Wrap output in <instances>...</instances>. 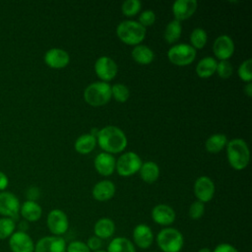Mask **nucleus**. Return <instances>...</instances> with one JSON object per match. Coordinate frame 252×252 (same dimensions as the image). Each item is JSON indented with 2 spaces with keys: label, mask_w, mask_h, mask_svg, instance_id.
<instances>
[{
  "label": "nucleus",
  "mask_w": 252,
  "mask_h": 252,
  "mask_svg": "<svg viewBox=\"0 0 252 252\" xmlns=\"http://www.w3.org/2000/svg\"><path fill=\"white\" fill-rule=\"evenodd\" d=\"M216 73L220 79H228L233 73V67L228 60H220L217 64Z\"/></svg>",
  "instance_id": "obj_35"
},
{
  "label": "nucleus",
  "mask_w": 252,
  "mask_h": 252,
  "mask_svg": "<svg viewBox=\"0 0 252 252\" xmlns=\"http://www.w3.org/2000/svg\"><path fill=\"white\" fill-rule=\"evenodd\" d=\"M9 247L12 252H33L32 238L24 230L15 231L9 237Z\"/></svg>",
  "instance_id": "obj_14"
},
{
  "label": "nucleus",
  "mask_w": 252,
  "mask_h": 252,
  "mask_svg": "<svg viewBox=\"0 0 252 252\" xmlns=\"http://www.w3.org/2000/svg\"><path fill=\"white\" fill-rule=\"evenodd\" d=\"M44 62L50 68L62 69L69 64L70 55L66 50L62 48L53 47L45 52Z\"/></svg>",
  "instance_id": "obj_16"
},
{
  "label": "nucleus",
  "mask_w": 252,
  "mask_h": 252,
  "mask_svg": "<svg viewBox=\"0 0 252 252\" xmlns=\"http://www.w3.org/2000/svg\"><path fill=\"white\" fill-rule=\"evenodd\" d=\"M131 56L134 61L140 65H148L155 59V53L153 49L145 44L135 45L131 51Z\"/></svg>",
  "instance_id": "obj_23"
},
{
  "label": "nucleus",
  "mask_w": 252,
  "mask_h": 252,
  "mask_svg": "<svg viewBox=\"0 0 252 252\" xmlns=\"http://www.w3.org/2000/svg\"><path fill=\"white\" fill-rule=\"evenodd\" d=\"M142 7L139 0H126L121 5V12L126 17H133L137 15Z\"/></svg>",
  "instance_id": "obj_33"
},
{
  "label": "nucleus",
  "mask_w": 252,
  "mask_h": 252,
  "mask_svg": "<svg viewBox=\"0 0 252 252\" xmlns=\"http://www.w3.org/2000/svg\"><path fill=\"white\" fill-rule=\"evenodd\" d=\"M147 30L138 21L125 20L116 27L118 38L128 45H138L144 40Z\"/></svg>",
  "instance_id": "obj_3"
},
{
  "label": "nucleus",
  "mask_w": 252,
  "mask_h": 252,
  "mask_svg": "<svg viewBox=\"0 0 252 252\" xmlns=\"http://www.w3.org/2000/svg\"><path fill=\"white\" fill-rule=\"evenodd\" d=\"M142 163V159L138 154L134 152H126L116 160L115 170L120 176L129 177L139 172Z\"/></svg>",
  "instance_id": "obj_7"
},
{
  "label": "nucleus",
  "mask_w": 252,
  "mask_h": 252,
  "mask_svg": "<svg viewBox=\"0 0 252 252\" xmlns=\"http://www.w3.org/2000/svg\"><path fill=\"white\" fill-rule=\"evenodd\" d=\"M66 241L62 236L47 235L37 240L33 252H66Z\"/></svg>",
  "instance_id": "obj_11"
},
{
  "label": "nucleus",
  "mask_w": 252,
  "mask_h": 252,
  "mask_svg": "<svg viewBox=\"0 0 252 252\" xmlns=\"http://www.w3.org/2000/svg\"><path fill=\"white\" fill-rule=\"evenodd\" d=\"M115 232V223L109 218H101L97 220L94 225V235L100 239L110 238Z\"/></svg>",
  "instance_id": "obj_21"
},
{
  "label": "nucleus",
  "mask_w": 252,
  "mask_h": 252,
  "mask_svg": "<svg viewBox=\"0 0 252 252\" xmlns=\"http://www.w3.org/2000/svg\"><path fill=\"white\" fill-rule=\"evenodd\" d=\"M94 72L102 82L108 83L116 77L118 66L112 58L102 55L94 63Z\"/></svg>",
  "instance_id": "obj_9"
},
{
  "label": "nucleus",
  "mask_w": 252,
  "mask_h": 252,
  "mask_svg": "<svg viewBox=\"0 0 252 252\" xmlns=\"http://www.w3.org/2000/svg\"><path fill=\"white\" fill-rule=\"evenodd\" d=\"M251 66H252V59L248 58L244 60L238 67L237 69V74L238 77L240 78L241 81L246 82V83H251L252 82V71H251Z\"/></svg>",
  "instance_id": "obj_34"
},
{
  "label": "nucleus",
  "mask_w": 252,
  "mask_h": 252,
  "mask_svg": "<svg viewBox=\"0 0 252 252\" xmlns=\"http://www.w3.org/2000/svg\"><path fill=\"white\" fill-rule=\"evenodd\" d=\"M152 252H156V251H152Z\"/></svg>",
  "instance_id": "obj_46"
},
{
  "label": "nucleus",
  "mask_w": 252,
  "mask_h": 252,
  "mask_svg": "<svg viewBox=\"0 0 252 252\" xmlns=\"http://www.w3.org/2000/svg\"><path fill=\"white\" fill-rule=\"evenodd\" d=\"M234 41L227 34H220L214 40L213 52L218 59L228 60L234 53Z\"/></svg>",
  "instance_id": "obj_13"
},
{
  "label": "nucleus",
  "mask_w": 252,
  "mask_h": 252,
  "mask_svg": "<svg viewBox=\"0 0 252 252\" xmlns=\"http://www.w3.org/2000/svg\"><path fill=\"white\" fill-rule=\"evenodd\" d=\"M198 252H213V250H211L209 247H202L198 250Z\"/></svg>",
  "instance_id": "obj_44"
},
{
  "label": "nucleus",
  "mask_w": 252,
  "mask_h": 252,
  "mask_svg": "<svg viewBox=\"0 0 252 252\" xmlns=\"http://www.w3.org/2000/svg\"><path fill=\"white\" fill-rule=\"evenodd\" d=\"M28 195H29L31 201H34V199H36L37 196H38V190H37V188H31V189L29 190Z\"/></svg>",
  "instance_id": "obj_42"
},
{
  "label": "nucleus",
  "mask_w": 252,
  "mask_h": 252,
  "mask_svg": "<svg viewBox=\"0 0 252 252\" xmlns=\"http://www.w3.org/2000/svg\"><path fill=\"white\" fill-rule=\"evenodd\" d=\"M86 244L89 247V249L91 250V252L102 249V239L98 238L95 235H93V236L89 237V239L87 240Z\"/></svg>",
  "instance_id": "obj_39"
},
{
  "label": "nucleus",
  "mask_w": 252,
  "mask_h": 252,
  "mask_svg": "<svg viewBox=\"0 0 252 252\" xmlns=\"http://www.w3.org/2000/svg\"><path fill=\"white\" fill-rule=\"evenodd\" d=\"M205 213V204L196 200L194 201L188 210V215L190 217V219L192 220H199L203 217Z\"/></svg>",
  "instance_id": "obj_36"
},
{
  "label": "nucleus",
  "mask_w": 252,
  "mask_h": 252,
  "mask_svg": "<svg viewBox=\"0 0 252 252\" xmlns=\"http://www.w3.org/2000/svg\"><path fill=\"white\" fill-rule=\"evenodd\" d=\"M198 3L196 0H176L172 4L174 20L179 22L189 19L196 12Z\"/></svg>",
  "instance_id": "obj_18"
},
{
  "label": "nucleus",
  "mask_w": 252,
  "mask_h": 252,
  "mask_svg": "<svg viewBox=\"0 0 252 252\" xmlns=\"http://www.w3.org/2000/svg\"><path fill=\"white\" fill-rule=\"evenodd\" d=\"M95 138L100 149L111 155L123 152L128 144L125 133L114 125H107L99 129Z\"/></svg>",
  "instance_id": "obj_1"
},
{
  "label": "nucleus",
  "mask_w": 252,
  "mask_h": 252,
  "mask_svg": "<svg viewBox=\"0 0 252 252\" xmlns=\"http://www.w3.org/2000/svg\"><path fill=\"white\" fill-rule=\"evenodd\" d=\"M228 163L235 170H242L247 167L250 161V151L247 143L241 138H234L227 141L225 146Z\"/></svg>",
  "instance_id": "obj_2"
},
{
  "label": "nucleus",
  "mask_w": 252,
  "mask_h": 252,
  "mask_svg": "<svg viewBox=\"0 0 252 252\" xmlns=\"http://www.w3.org/2000/svg\"><path fill=\"white\" fill-rule=\"evenodd\" d=\"M116 159L113 155L101 152L96 155L94 160L95 170L102 176H109L115 170Z\"/></svg>",
  "instance_id": "obj_19"
},
{
  "label": "nucleus",
  "mask_w": 252,
  "mask_h": 252,
  "mask_svg": "<svg viewBox=\"0 0 252 252\" xmlns=\"http://www.w3.org/2000/svg\"><path fill=\"white\" fill-rule=\"evenodd\" d=\"M16 228V223L13 219L10 218H1L0 219V239L9 238Z\"/></svg>",
  "instance_id": "obj_32"
},
{
  "label": "nucleus",
  "mask_w": 252,
  "mask_h": 252,
  "mask_svg": "<svg viewBox=\"0 0 252 252\" xmlns=\"http://www.w3.org/2000/svg\"><path fill=\"white\" fill-rule=\"evenodd\" d=\"M20 201L15 194L0 192V215L14 220L20 213Z\"/></svg>",
  "instance_id": "obj_12"
},
{
  "label": "nucleus",
  "mask_w": 252,
  "mask_h": 252,
  "mask_svg": "<svg viewBox=\"0 0 252 252\" xmlns=\"http://www.w3.org/2000/svg\"><path fill=\"white\" fill-rule=\"evenodd\" d=\"M197 50L188 43H178L172 45L167 50L168 60L176 66H187L196 58Z\"/></svg>",
  "instance_id": "obj_6"
},
{
  "label": "nucleus",
  "mask_w": 252,
  "mask_h": 252,
  "mask_svg": "<svg viewBox=\"0 0 252 252\" xmlns=\"http://www.w3.org/2000/svg\"><path fill=\"white\" fill-rule=\"evenodd\" d=\"M156 14L153 10H150V9H147V10H144L140 16H139V20L138 22L144 27V28H147V27H151L155 24L156 22Z\"/></svg>",
  "instance_id": "obj_37"
},
{
  "label": "nucleus",
  "mask_w": 252,
  "mask_h": 252,
  "mask_svg": "<svg viewBox=\"0 0 252 252\" xmlns=\"http://www.w3.org/2000/svg\"><path fill=\"white\" fill-rule=\"evenodd\" d=\"M181 32H182L181 22L177 20H171L164 29L163 38L167 43H174L180 38Z\"/></svg>",
  "instance_id": "obj_29"
},
{
  "label": "nucleus",
  "mask_w": 252,
  "mask_h": 252,
  "mask_svg": "<svg viewBox=\"0 0 252 252\" xmlns=\"http://www.w3.org/2000/svg\"><path fill=\"white\" fill-rule=\"evenodd\" d=\"M20 213L27 221L33 222L41 218L42 209L35 201L28 200L21 205Z\"/></svg>",
  "instance_id": "obj_22"
},
{
  "label": "nucleus",
  "mask_w": 252,
  "mask_h": 252,
  "mask_svg": "<svg viewBox=\"0 0 252 252\" xmlns=\"http://www.w3.org/2000/svg\"><path fill=\"white\" fill-rule=\"evenodd\" d=\"M111 86L102 81L90 84L84 90V100L92 106H102L111 99Z\"/></svg>",
  "instance_id": "obj_4"
},
{
  "label": "nucleus",
  "mask_w": 252,
  "mask_h": 252,
  "mask_svg": "<svg viewBox=\"0 0 252 252\" xmlns=\"http://www.w3.org/2000/svg\"><path fill=\"white\" fill-rule=\"evenodd\" d=\"M66 252H91L86 242L81 240H74L67 244Z\"/></svg>",
  "instance_id": "obj_38"
},
{
  "label": "nucleus",
  "mask_w": 252,
  "mask_h": 252,
  "mask_svg": "<svg viewBox=\"0 0 252 252\" xmlns=\"http://www.w3.org/2000/svg\"><path fill=\"white\" fill-rule=\"evenodd\" d=\"M7 186H8V177L4 172L0 171V191L6 189Z\"/></svg>",
  "instance_id": "obj_41"
},
{
  "label": "nucleus",
  "mask_w": 252,
  "mask_h": 252,
  "mask_svg": "<svg viewBox=\"0 0 252 252\" xmlns=\"http://www.w3.org/2000/svg\"><path fill=\"white\" fill-rule=\"evenodd\" d=\"M156 240L161 252H180L184 245V237L181 231L171 226L160 229Z\"/></svg>",
  "instance_id": "obj_5"
},
{
  "label": "nucleus",
  "mask_w": 252,
  "mask_h": 252,
  "mask_svg": "<svg viewBox=\"0 0 252 252\" xmlns=\"http://www.w3.org/2000/svg\"><path fill=\"white\" fill-rule=\"evenodd\" d=\"M133 243L141 249H148L154 242V232L146 223L137 224L132 232Z\"/></svg>",
  "instance_id": "obj_15"
},
{
  "label": "nucleus",
  "mask_w": 252,
  "mask_h": 252,
  "mask_svg": "<svg viewBox=\"0 0 252 252\" xmlns=\"http://www.w3.org/2000/svg\"><path fill=\"white\" fill-rule=\"evenodd\" d=\"M244 93L248 97H251L252 95V83H247L244 87Z\"/></svg>",
  "instance_id": "obj_43"
},
{
  "label": "nucleus",
  "mask_w": 252,
  "mask_h": 252,
  "mask_svg": "<svg viewBox=\"0 0 252 252\" xmlns=\"http://www.w3.org/2000/svg\"><path fill=\"white\" fill-rule=\"evenodd\" d=\"M94 252H106V250H103V249H99V250H96V251H94Z\"/></svg>",
  "instance_id": "obj_45"
},
{
  "label": "nucleus",
  "mask_w": 252,
  "mask_h": 252,
  "mask_svg": "<svg viewBox=\"0 0 252 252\" xmlns=\"http://www.w3.org/2000/svg\"><path fill=\"white\" fill-rule=\"evenodd\" d=\"M111 97L118 102H125L130 96V91L128 87L122 83H116L111 86Z\"/></svg>",
  "instance_id": "obj_31"
},
{
  "label": "nucleus",
  "mask_w": 252,
  "mask_h": 252,
  "mask_svg": "<svg viewBox=\"0 0 252 252\" xmlns=\"http://www.w3.org/2000/svg\"><path fill=\"white\" fill-rule=\"evenodd\" d=\"M208 40L207 32L202 28H195L190 33V45L197 49H202Z\"/></svg>",
  "instance_id": "obj_30"
},
{
  "label": "nucleus",
  "mask_w": 252,
  "mask_h": 252,
  "mask_svg": "<svg viewBox=\"0 0 252 252\" xmlns=\"http://www.w3.org/2000/svg\"><path fill=\"white\" fill-rule=\"evenodd\" d=\"M139 173L143 181L146 183H154L159 176V167L155 161L148 160L142 163Z\"/></svg>",
  "instance_id": "obj_26"
},
{
  "label": "nucleus",
  "mask_w": 252,
  "mask_h": 252,
  "mask_svg": "<svg viewBox=\"0 0 252 252\" xmlns=\"http://www.w3.org/2000/svg\"><path fill=\"white\" fill-rule=\"evenodd\" d=\"M115 185L110 180H100L94 184L92 189V195L94 200L98 202H105L110 200L115 194Z\"/></svg>",
  "instance_id": "obj_20"
},
{
  "label": "nucleus",
  "mask_w": 252,
  "mask_h": 252,
  "mask_svg": "<svg viewBox=\"0 0 252 252\" xmlns=\"http://www.w3.org/2000/svg\"><path fill=\"white\" fill-rule=\"evenodd\" d=\"M152 219L153 220L161 225V226H169L175 220L176 214L175 211L166 204H158L156 205L152 210Z\"/></svg>",
  "instance_id": "obj_17"
},
{
  "label": "nucleus",
  "mask_w": 252,
  "mask_h": 252,
  "mask_svg": "<svg viewBox=\"0 0 252 252\" xmlns=\"http://www.w3.org/2000/svg\"><path fill=\"white\" fill-rule=\"evenodd\" d=\"M194 195L198 201L202 203L210 202L215 195V183L209 176H200L198 177L193 186Z\"/></svg>",
  "instance_id": "obj_10"
},
{
  "label": "nucleus",
  "mask_w": 252,
  "mask_h": 252,
  "mask_svg": "<svg viewBox=\"0 0 252 252\" xmlns=\"http://www.w3.org/2000/svg\"><path fill=\"white\" fill-rule=\"evenodd\" d=\"M106 252H136V248L129 238L117 236L110 240Z\"/></svg>",
  "instance_id": "obj_27"
},
{
  "label": "nucleus",
  "mask_w": 252,
  "mask_h": 252,
  "mask_svg": "<svg viewBox=\"0 0 252 252\" xmlns=\"http://www.w3.org/2000/svg\"><path fill=\"white\" fill-rule=\"evenodd\" d=\"M96 145V138L90 133L79 136L74 144L75 151L81 155H88L94 151Z\"/></svg>",
  "instance_id": "obj_25"
},
{
  "label": "nucleus",
  "mask_w": 252,
  "mask_h": 252,
  "mask_svg": "<svg viewBox=\"0 0 252 252\" xmlns=\"http://www.w3.org/2000/svg\"><path fill=\"white\" fill-rule=\"evenodd\" d=\"M213 252H239V251L237 250L236 247H234L229 243H220L214 248Z\"/></svg>",
  "instance_id": "obj_40"
},
{
  "label": "nucleus",
  "mask_w": 252,
  "mask_h": 252,
  "mask_svg": "<svg viewBox=\"0 0 252 252\" xmlns=\"http://www.w3.org/2000/svg\"><path fill=\"white\" fill-rule=\"evenodd\" d=\"M227 144V137L222 133H216L211 135L205 142L206 150L211 154L220 153L225 148Z\"/></svg>",
  "instance_id": "obj_28"
},
{
  "label": "nucleus",
  "mask_w": 252,
  "mask_h": 252,
  "mask_svg": "<svg viewBox=\"0 0 252 252\" xmlns=\"http://www.w3.org/2000/svg\"><path fill=\"white\" fill-rule=\"evenodd\" d=\"M218 61L212 56H206L200 59L196 65V74L203 79L210 78L216 73Z\"/></svg>",
  "instance_id": "obj_24"
},
{
  "label": "nucleus",
  "mask_w": 252,
  "mask_h": 252,
  "mask_svg": "<svg viewBox=\"0 0 252 252\" xmlns=\"http://www.w3.org/2000/svg\"><path fill=\"white\" fill-rule=\"evenodd\" d=\"M46 224L52 235L61 236L69 228V220L62 210L53 209L47 215Z\"/></svg>",
  "instance_id": "obj_8"
}]
</instances>
